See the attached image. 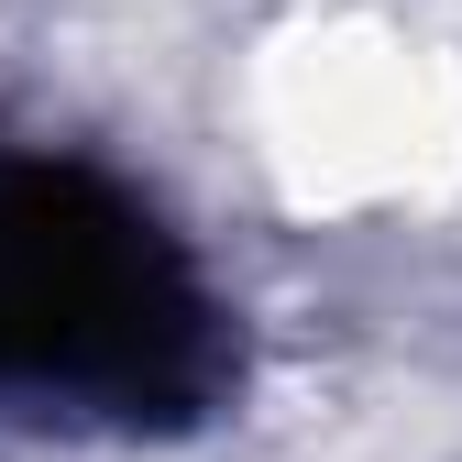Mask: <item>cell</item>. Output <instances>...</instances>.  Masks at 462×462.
<instances>
[{
	"label": "cell",
	"mask_w": 462,
	"mask_h": 462,
	"mask_svg": "<svg viewBox=\"0 0 462 462\" xmlns=\"http://www.w3.org/2000/svg\"><path fill=\"white\" fill-rule=\"evenodd\" d=\"M220 374V330L177 243L78 165L0 154V385L110 419H177Z\"/></svg>",
	"instance_id": "6da1fadb"
}]
</instances>
